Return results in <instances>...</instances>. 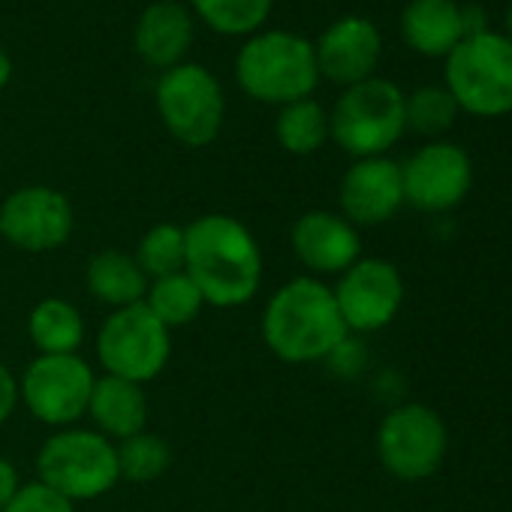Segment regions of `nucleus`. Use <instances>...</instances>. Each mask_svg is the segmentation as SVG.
Wrapping results in <instances>:
<instances>
[{"label": "nucleus", "mask_w": 512, "mask_h": 512, "mask_svg": "<svg viewBox=\"0 0 512 512\" xmlns=\"http://www.w3.org/2000/svg\"><path fill=\"white\" fill-rule=\"evenodd\" d=\"M16 407H19V380L4 362H0V425L10 422Z\"/></svg>", "instance_id": "obj_29"}, {"label": "nucleus", "mask_w": 512, "mask_h": 512, "mask_svg": "<svg viewBox=\"0 0 512 512\" xmlns=\"http://www.w3.org/2000/svg\"><path fill=\"white\" fill-rule=\"evenodd\" d=\"M446 425L425 404H404L383 416L377 428V455L383 467L404 479H428L446 458Z\"/></svg>", "instance_id": "obj_10"}, {"label": "nucleus", "mask_w": 512, "mask_h": 512, "mask_svg": "<svg viewBox=\"0 0 512 512\" xmlns=\"http://www.w3.org/2000/svg\"><path fill=\"white\" fill-rule=\"evenodd\" d=\"M235 82L256 103L290 106L308 100L320 82L314 43L293 31L253 34L235 58Z\"/></svg>", "instance_id": "obj_3"}, {"label": "nucleus", "mask_w": 512, "mask_h": 512, "mask_svg": "<svg viewBox=\"0 0 512 512\" xmlns=\"http://www.w3.org/2000/svg\"><path fill=\"white\" fill-rule=\"evenodd\" d=\"M85 284H88V293L97 302L118 311V308H130V305L145 302V293H148L151 281L145 278V272L133 260V253L100 250L88 260Z\"/></svg>", "instance_id": "obj_20"}, {"label": "nucleus", "mask_w": 512, "mask_h": 512, "mask_svg": "<svg viewBox=\"0 0 512 512\" xmlns=\"http://www.w3.org/2000/svg\"><path fill=\"white\" fill-rule=\"evenodd\" d=\"M503 25H506V37L512 40V0H509V7H506V19H503Z\"/></svg>", "instance_id": "obj_33"}, {"label": "nucleus", "mask_w": 512, "mask_h": 512, "mask_svg": "<svg viewBox=\"0 0 512 512\" xmlns=\"http://www.w3.org/2000/svg\"><path fill=\"white\" fill-rule=\"evenodd\" d=\"M401 181L407 205L440 214L455 208L470 193L473 163L467 151L452 142H428L401 166Z\"/></svg>", "instance_id": "obj_13"}, {"label": "nucleus", "mask_w": 512, "mask_h": 512, "mask_svg": "<svg viewBox=\"0 0 512 512\" xmlns=\"http://www.w3.org/2000/svg\"><path fill=\"white\" fill-rule=\"evenodd\" d=\"M169 356L172 332L145 308V302L112 311L100 326L97 359L109 377L145 386L163 374Z\"/></svg>", "instance_id": "obj_8"}, {"label": "nucleus", "mask_w": 512, "mask_h": 512, "mask_svg": "<svg viewBox=\"0 0 512 512\" xmlns=\"http://www.w3.org/2000/svg\"><path fill=\"white\" fill-rule=\"evenodd\" d=\"M446 91L473 118H503L512 112V40L497 31L464 37L443 67Z\"/></svg>", "instance_id": "obj_4"}, {"label": "nucleus", "mask_w": 512, "mask_h": 512, "mask_svg": "<svg viewBox=\"0 0 512 512\" xmlns=\"http://www.w3.org/2000/svg\"><path fill=\"white\" fill-rule=\"evenodd\" d=\"M193 43V16L178 0H154L136 22L133 46L148 67L172 70L184 64Z\"/></svg>", "instance_id": "obj_17"}, {"label": "nucleus", "mask_w": 512, "mask_h": 512, "mask_svg": "<svg viewBox=\"0 0 512 512\" xmlns=\"http://www.w3.org/2000/svg\"><path fill=\"white\" fill-rule=\"evenodd\" d=\"M145 308L172 332V329H181V326H190L199 311L205 308L196 284L178 272V275H166V278H157L148 284V293H145Z\"/></svg>", "instance_id": "obj_23"}, {"label": "nucleus", "mask_w": 512, "mask_h": 512, "mask_svg": "<svg viewBox=\"0 0 512 512\" xmlns=\"http://www.w3.org/2000/svg\"><path fill=\"white\" fill-rule=\"evenodd\" d=\"M461 31H464V37H476V34L491 31V25H488V13H485L479 4H467V7H461Z\"/></svg>", "instance_id": "obj_31"}, {"label": "nucleus", "mask_w": 512, "mask_h": 512, "mask_svg": "<svg viewBox=\"0 0 512 512\" xmlns=\"http://www.w3.org/2000/svg\"><path fill=\"white\" fill-rule=\"evenodd\" d=\"M275 0H193L196 16L223 37H253L269 19Z\"/></svg>", "instance_id": "obj_25"}, {"label": "nucleus", "mask_w": 512, "mask_h": 512, "mask_svg": "<svg viewBox=\"0 0 512 512\" xmlns=\"http://www.w3.org/2000/svg\"><path fill=\"white\" fill-rule=\"evenodd\" d=\"M314 55L320 76L341 88H350L374 76L383 55V37L371 19L344 16L320 34Z\"/></svg>", "instance_id": "obj_15"}, {"label": "nucleus", "mask_w": 512, "mask_h": 512, "mask_svg": "<svg viewBox=\"0 0 512 512\" xmlns=\"http://www.w3.org/2000/svg\"><path fill=\"white\" fill-rule=\"evenodd\" d=\"M22 485H25V482L19 479L16 464H13L10 458L0 455V512L7 509V503L19 494V488H22Z\"/></svg>", "instance_id": "obj_30"}, {"label": "nucleus", "mask_w": 512, "mask_h": 512, "mask_svg": "<svg viewBox=\"0 0 512 512\" xmlns=\"http://www.w3.org/2000/svg\"><path fill=\"white\" fill-rule=\"evenodd\" d=\"M404 130V91L377 76L344 88L329 112V139H335L356 160L386 157Z\"/></svg>", "instance_id": "obj_6"}, {"label": "nucleus", "mask_w": 512, "mask_h": 512, "mask_svg": "<svg viewBox=\"0 0 512 512\" xmlns=\"http://www.w3.org/2000/svg\"><path fill=\"white\" fill-rule=\"evenodd\" d=\"M154 100L163 127L181 145L205 148L223 130V88L202 64H178L172 70H163Z\"/></svg>", "instance_id": "obj_7"}, {"label": "nucleus", "mask_w": 512, "mask_h": 512, "mask_svg": "<svg viewBox=\"0 0 512 512\" xmlns=\"http://www.w3.org/2000/svg\"><path fill=\"white\" fill-rule=\"evenodd\" d=\"M37 479L70 503L97 500L121 482L118 449L91 428H61L37 452Z\"/></svg>", "instance_id": "obj_5"}, {"label": "nucleus", "mask_w": 512, "mask_h": 512, "mask_svg": "<svg viewBox=\"0 0 512 512\" xmlns=\"http://www.w3.org/2000/svg\"><path fill=\"white\" fill-rule=\"evenodd\" d=\"M76 229L73 202L46 184H28L0 202V235L16 250L49 253L70 241Z\"/></svg>", "instance_id": "obj_11"}, {"label": "nucleus", "mask_w": 512, "mask_h": 512, "mask_svg": "<svg viewBox=\"0 0 512 512\" xmlns=\"http://www.w3.org/2000/svg\"><path fill=\"white\" fill-rule=\"evenodd\" d=\"M404 43L425 58H446L461 40V4L455 0H410L401 13Z\"/></svg>", "instance_id": "obj_19"}, {"label": "nucleus", "mask_w": 512, "mask_h": 512, "mask_svg": "<svg viewBox=\"0 0 512 512\" xmlns=\"http://www.w3.org/2000/svg\"><path fill=\"white\" fill-rule=\"evenodd\" d=\"M458 103L443 85H422L404 94V124L419 136H443L458 121Z\"/></svg>", "instance_id": "obj_26"}, {"label": "nucleus", "mask_w": 512, "mask_h": 512, "mask_svg": "<svg viewBox=\"0 0 512 512\" xmlns=\"http://www.w3.org/2000/svg\"><path fill=\"white\" fill-rule=\"evenodd\" d=\"M28 335L40 356H70L79 353L85 341V320L79 308L67 299H43L28 317Z\"/></svg>", "instance_id": "obj_21"}, {"label": "nucleus", "mask_w": 512, "mask_h": 512, "mask_svg": "<svg viewBox=\"0 0 512 512\" xmlns=\"http://www.w3.org/2000/svg\"><path fill=\"white\" fill-rule=\"evenodd\" d=\"M88 416L94 431L121 443L139 431H148V395L145 386L121 380V377H97L88 401Z\"/></svg>", "instance_id": "obj_18"}, {"label": "nucleus", "mask_w": 512, "mask_h": 512, "mask_svg": "<svg viewBox=\"0 0 512 512\" xmlns=\"http://www.w3.org/2000/svg\"><path fill=\"white\" fill-rule=\"evenodd\" d=\"M133 260L139 263V269L145 272L148 281L184 272V260H187L184 226H178V223H157V226H151L139 238V247L133 253Z\"/></svg>", "instance_id": "obj_24"}, {"label": "nucleus", "mask_w": 512, "mask_h": 512, "mask_svg": "<svg viewBox=\"0 0 512 512\" xmlns=\"http://www.w3.org/2000/svg\"><path fill=\"white\" fill-rule=\"evenodd\" d=\"M4 512H76V503L61 497L40 479H34L19 488V494L7 503Z\"/></svg>", "instance_id": "obj_28"}, {"label": "nucleus", "mask_w": 512, "mask_h": 512, "mask_svg": "<svg viewBox=\"0 0 512 512\" xmlns=\"http://www.w3.org/2000/svg\"><path fill=\"white\" fill-rule=\"evenodd\" d=\"M260 332L266 347L287 365L323 362L350 335L332 287L311 275L293 278L272 293Z\"/></svg>", "instance_id": "obj_2"}, {"label": "nucleus", "mask_w": 512, "mask_h": 512, "mask_svg": "<svg viewBox=\"0 0 512 512\" xmlns=\"http://www.w3.org/2000/svg\"><path fill=\"white\" fill-rule=\"evenodd\" d=\"M338 202H341V217H347L356 229L380 226L392 220L404 205L401 163L389 157L356 160L341 178Z\"/></svg>", "instance_id": "obj_14"}, {"label": "nucleus", "mask_w": 512, "mask_h": 512, "mask_svg": "<svg viewBox=\"0 0 512 512\" xmlns=\"http://www.w3.org/2000/svg\"><path fill=\"white\" fill-rule=\"evenodd\" d=\"M184 275L211 308L247 305L263 284V250L232 214H202L184 226Z\"/></svg>", "instance_id": "obj_1"}, {"label": "nucleus", "mask_w": 512, "mask_h": 512, "mask_svg": "<svg viewBox=\"0 0 512 512\" xmlns=\"http://www.w3.org/2000/svg\"><path fill=\"white\" fill-rule=\"evenodd\" d=\"M10 79H13V61H10V55L4 52V46H0V91H4V88L10 85Z\"/></svg>", "instance_id": "obj_32"}, {"label": "nucleus", "mask_w": 512, "mask_h": 512, "mask_svg": "<svg viewBox=\"0 0 512 512\" xmlns=\"http://www.w3.org/2000/svg\"><path fill=\"white\" fill-rule=\"evenodd\" d=\"M118 449V470H121V479L127 482H154L160 479L169 464H172V449L169 443L160 437V434H151V431H139L121 443H115Z\"/></svg>", "instance_id": "obj_27"}, {"label": "nucleus", "mask_w": 512, "mask_h": 512, "mask_svg": "<svg viewBox=\"0 0 512 512\" xmlns=\"http://www.w3.org/2000/svg\"><path fill=\"white\" fill-rule=\"evenodd\" d=\"M275 136L287 154L308 157L329 142V112L317 100H296L281 106L275 121Z\"/></svg>", "instance_id": "obj_22"}, {"label": "nucleus", "mask_w": 512, "mask_h": 512, "mask_svg": "<svg viewBox=\"0 0 512 512\" xmlns=\"http://www.w3.org/2000/svg\"><path fill=\"white\" fill-rule=\"evenodd\" d=\"M293 250L314 275H344L362 260L359 229L335 211H308L293 226Z\"/></svg>", "instance_id": "obj_16"}, {"label": "nucleus", "mask_w": 512, "mask_h": 512, "mask_svg": "<svg viewBox=\"0 0 512 512\" xmlns=\"http://www.w3.org/2000/svg\"><path fill=\"white\" fill-rule=\"evenodd\" d=\"M332 293L347 332H377L398 317L404 302V281L392 263L365 256L344 275H338V287Z\"/></svg>", "instance_id": "obj_12"}, {"label": "nucleus", "mask_w": 512, "mask_h": 512, "mask_svg": "<svg viewBox=\"0 0 512 512\" xmlns=\"http://www.w3.org/2000/svg\"><path fill=\"white\" fill-rule=\"evenodd\" d=\"M94 380L97 374L79 353L37 356L19 380V401L49 428H73L88 416Z\"/></svg>", "instance_id": "obj_9"}]
</instances>
